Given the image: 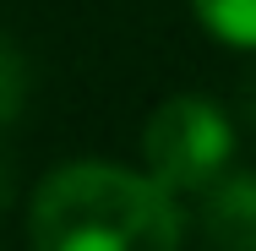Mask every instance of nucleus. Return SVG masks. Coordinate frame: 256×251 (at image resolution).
Instances as JSON below:
<instances>
[{"instance_id": "f257e3e1", "label": "nucleus", "mask_w": 256, "mask_h": 251, "mask_svg": "<svg viewBox=\"0 0 256 251\" xmlns=\"http://www.w3.org/2000/svg\"><path fill=\"white\" fill-rule=\"evenodd\" d=\"M33 251H180L174 191L114 164H66L28 213Z\"/></svg>"}, {"instance_id": "f03ea898", "label": "nucleus", "mask_w": 256, "mask_h": 251, "mask_svg": "<svg viewBox=\"0 0 256 251\" xmlns=\"http://www.w3.org/2000/svg\"><path fill=\"white\" fill-rule=\"evenodd\" d=\"M229 153H234L229 120L218 115V104L196 99V93L164 99L148 115L142 158H148V175L164 191H207L224 175Z\"/></svg>"}, {"instance_id": "7ed1b4c3", "label": "nucleus", "mask_w": 256, "mask_h": 251, "mask_svg": "<svg viewBox=\"0 0 256 251\" xmlns=\"http://www.w3.org/2000/svg\"><path fill=\"white\" fill-rule=\"evenodd\" d=\"M202 235L218 251H256V175H229L202 191Z\"/></svg>"}, {"instance_id": "20e7f679", "label": "nucleus", "mask_w": 256, "mask_h": 251, "mask_svg": "<svg viewBox=\"0 0 256 251\" xmlns=\"http://www.w3.org/2000/svg\"><path fill=\"white\" fill-rule=\"evenodd\" d=\"M191 11L202 17L212 39L234 50H256V0H191Z\"/></svg>"}, {"instance_id": "39448f33", "label": "nucleus", "mask_w": 256, "mask_h": 251, "mask_svg": "<svg viewBox=\"0 0 256 251\" xmlns=\"http://www.w3.org/2000/svg\"><path fill=\"white\" fill-rule=\"evenodd\" d=\"M22 99H28V66H22V55L0 39V126H11L22 115Z\"/></svg>"}, {"instance_id": "423d86ee", "label": "nucleus", "mask_w": 256, "mask_h": 251, "mask_svg": "<svg viewBox=\"0 0 256 251\" xmlns=\"http://www.w3.org/2000/svg\"><path fill=\"white\" fill-rule=\"evenodd\" d=\"M11 202V175H6V164H0V207Z\"/></svg>"}, {"instance_id": "0eeeda50", "label": "nucleus", "mask_w": 256, "mask_h": 251, "mask_svg": "<svg viewBox=\"0 0 256 251\" xmlns=\"http://www.w3.org/2000/svg\"><path fill=\"white\" fill-rule=\"evenodd\" d=\"M251 115H256V88H251Z\"/></svg>"}]
</instances>
